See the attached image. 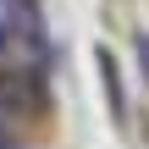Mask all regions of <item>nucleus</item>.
<instances>
[{
  "label": "nucleus",
  "mask_w": 149,
  "mask_h": 149,
  "mask_svg": "<svg viewBox=\"0 0 149 149\" xmlns=\"http://www.w3.org/2000/svg\"><path fill=\"white\" fill-rule=\"evenodd\" d=\"M6 50H11V28L0 22V55H6Z\"/></svg>",
  "instance_id": "f257e3e1"
}]
</instances>
